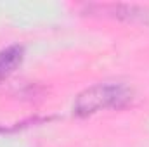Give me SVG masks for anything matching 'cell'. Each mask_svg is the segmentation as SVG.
<instances>
[{"instance_id": "cell-1", "label": "cell", "mask_w": 149, "mask_h": 147, "mask_svg": "<svg viewBox=\"0 0 149 147\" xmlns=\"http://www.w3.org/2000/svg\"><path fill=\"white\" fill-rule=\"evenodd\" d=\"M132 99V90L123 83H95L74 99L73 112L76 116H90L104 109H120L127 106Z\"/></svg>"}, {"instance_id": "cell-2", "label": "cell", "mask_w": 149, "mask_h": 147, "mask_svg": "<svg viewBox=\"0 0 149 147\" xmlns=\"http://www.w3.org/2000/svg\"><path fill=\"white\" fill-rule=\"evenodd\" d=\"M90 10H95V14H104L114 19H123L128 23H148L149 10L139 5H125V3H106V5H90Z\"/></svg>"}, {"instance_id": "cell-3", "label": "cell", "mask_w": 149, "mask_h": 147, "mask_svg": "<svg viewBox=\"0 0 149 147\" xmlns=\"http://www.w3.org/2000/svg\"><path fill=\"white\" fill-rule=\"evenodd\" d=\"M24 49L19 45H10L3 50H0V81L9 78L17 69V66L23 62Z\"/></svg>"}]
</instances>
